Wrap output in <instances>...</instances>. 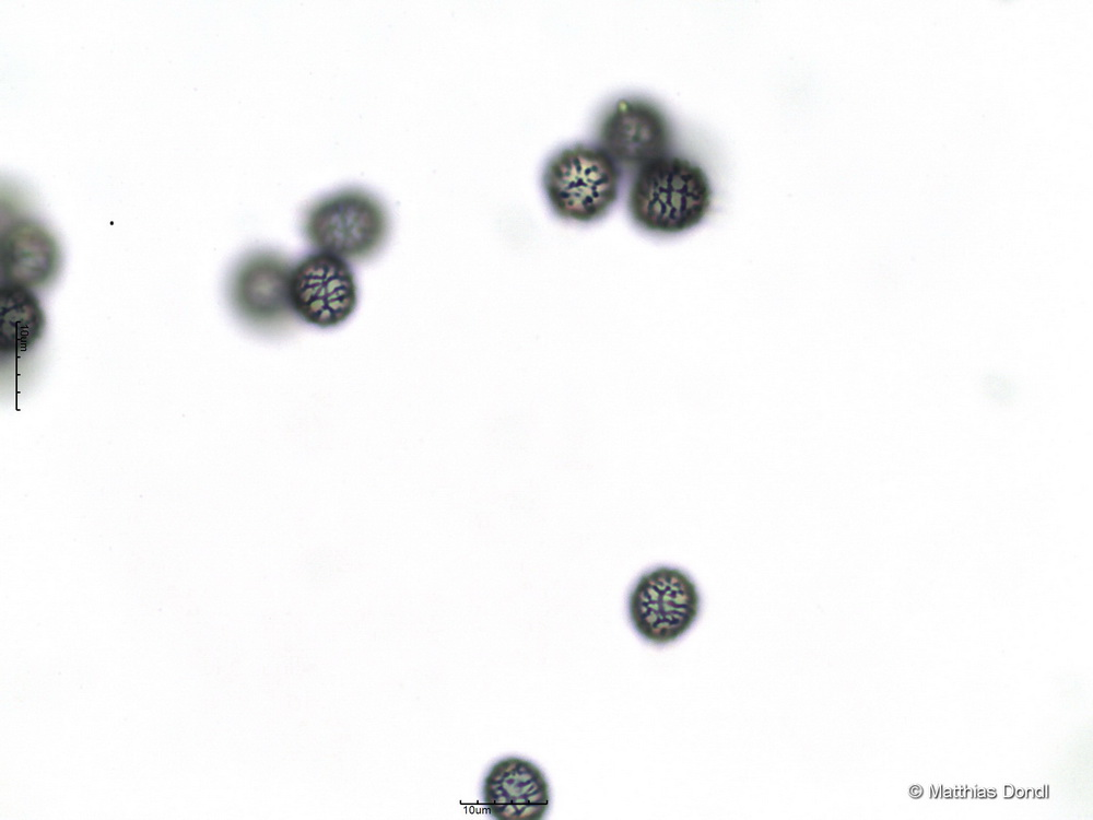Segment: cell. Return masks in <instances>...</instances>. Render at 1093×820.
<instances>
[{
    "instance_id": "1",
    "label": "cell",
    "mask_w": 1093,
    "mask_h": 820,
    "mask_svg": "<svg viewBox=\"0 0 1093 820\" xmlns=\"http://www.w3.org/2000/svg\"><path fill=\"white\" fill-rule=\"evenodd\" d=\"M713 187L706 171L695 161L666 153L635 169L626 208L642 230L660 236L690 231L708 215Z\"/></svg>"
},
{
    "instance_id": "2",
    "label": "cell",
    "mask_w": 1093,
    "mask_h": 820,
    "mask_svg": "<svg viewBox=\"0 0 1093 820\" xmlns=\"http://www.w3.org/2000/svg\"><path fill=\"white\" fill-rule=\"evenodd\" d=\"M390 229L383 200L361 186H344L313 200L304 210L302 231L314 248L354 263L374 257Z\"/></svg>"
},
{
    "instance_id": "3",
    "label": "cell",
    "mask_w": 1093,
    "mask_h": 820,
    "mask_svg": "<svg viewBox=\"0 0 1093 820\" xmlns=\"http://www.w3.org/2000/svg\"><path fill=\"white\" fill-rule=\"evenodd\" d=\"M621 181V167L598 144L561 149L542 173V189L553 213L580 224L608 214L619 199Z\"/></svg>"
},
{
    "instance_id": "4",
    "label": "cell",
    "mask_w": 1093,
    "mask_h": 820,
    "mask_svg": "<svg viewBox=\"0 0 1093 820\" xmlns=\"http://www.w3.org/2000/svg\"><path fill=\"white\" fill-rule=\"evenodd\" d=\"M293 263L272 248H255L233 265L226 281L228 305L239 321L266 336L289 331L298 321L290 295Z\"/></svg>"
},
{
    "instance_id": "5",
    "label": "cell",
    "mask_w": 1093,
    "mask_h": 820,
    "mask_svg": "<svg viewBox=\"0 0 1093 820\" xmlns=\"http://www.w3.org/2000/svg\"><path fill=\"white\" fill-rule=\"evenodd\" d=\"M701 595L691 576L679 567L659 565L644 572L627 597V614L645 641L666 645L684 635L696 621Z\"/></svg>"
},
{
    "instance_id": "6",
    "label": "cell",
    "mask_w": 1093,
    "mask_h": 820,
    "mask_svg": "<svg viewBox=\"0 0 1093 820\" xmlns=\"http://www.w3.org/2000/svg\"><path fill=\"white\" fill-rule=\"evenodd\" d=\"M290 295L298 321L318 329L343 325L359 305V285L351 263L319 250L293 263Z\"/></svg>"
},
{
    "instance_id": "7",
    "label": "cell",
    "mask_w": 1093,
    "mask_h": 820,
    "mask_svg": "<svg viewBox=\"0 0 1093 820\" xmlns=\"http://www.w3.org/2000/svg\"><path fill=\"white\" fill-rule=\"evenodd\" d=\"M598 145L620 167L635 168L668 153L673 131L667 114L639 96L615 99L597 127Z\"/></svg>"
},
{
    "instance_id": "8",
    "label": "cell",
    "mask_w": 1093,
    "mask_h": 820,
    "mask_svg": "<svg viewBox=\"0 0 1093 820\" xmlns=\"http://www.w3.org/2000/svg\"><path fill=\"white\" fill-rule=\"evenodd\" d=\"M1 283L34 292L48 288L61 266L57 238L37 218L5 213L0 237Z\"/></svg>"
},
{
    "instance_id": "9",
    "label": "cell",
    "mask_w": 1093,
    "mask_h": 820,
    "mask_svg": "<svg viewBox=\"0 0 1093 820\" xmlns=\"http://www.w3.org/2000/svg\"><path fill=\"white\" fill-rule=\"evenodd\" d=\"M482 801L497 820H540L550 804L549 784L531 761L506 757L493 763L485 774Z\"/></svg>"
},
{
    "instance_id": "10",
    "label": "cell",
    "mask_w": 1093,
    "mask_h": 820,
    "mask_svg": "<svg viewBox=\"0 0 1093 820\" xmlns=\"http://www.w3.org/2000/svg\"><path fill=\"white\" fill-rule=\"evenodd\" d=\"M46 317L36 293L1 283L0 351L2 361H19L42 340Z\"/></svg>"
},
{
    "instance_id": "11",
    "label": "cell",
    "mask_w": 1093,
    "mask_h": 820,
    "mask_svg": "<svg viewBox=\"0 0 1093 820\" xmlns=\"http://www.w3.org/2000/svg\"><path fill=\"white\" fill-rule=\"evenodd\" d=\"M922 793L924 790L919 785H914L909 789V794L914 798H919L922 795Z\"/></svg>"
},
{
    "instance_id": "12",
    "label": "cell",
    "mask_w": 1093,
    "mask_h": 820,
    "mask_svg": "<svg viewBox=\"0 0 1093 820\" xmlns=\"http://www.w3.org/2000/svg\"><path fill=\"white\" fill-rule=\"evenodd\" d=\"M1014 795V787L1012 785L1004 786V797L1010 798Z\"/></svg>"
},
{
    "instance_id": "13",
    "label": "cell",
    "mask_w": 1093,
    "mask_h": 820,
    "mask_svg": "<svg viewBox=\"0 0 1093 820\" xmlns=\"http://www.w3.org/2000/svg\"><path fill=\"white\" fill-rule=\"evenodd\" d=\"M941 795H942V796H943L944 798H952V797H953V792H952L951 789H944V790H943V793H942Z\"/></svg>"
},
{
    "instance_id": "14",
    "label": "cell",
    "mask_w": 1093,
    "mask_h": 820,
    "mask_svg": "<svg viewBox=\"0 0 1093 820\" xmlns=\"http://www.w3.org/2000/svg\"><path fill=\"white\" fill-rule=\"evenodd\" d=\"M986 797L996 798L997 797L996 790L995 789H988V790H986Z\"/></svg>"
},
{
    "instance_id": "15",
    "label": "cell",
    "mask_w": 1093,
    "mask_h": 820,
    "mask_svg": "<svg viewBox=\"0 0 1093 820\" xmlns=\"http://www.w3.org/2000/svg\"><path fill=\"white\" fill-rule=\"evenodd\" d=\"M965 797L966 798H973V797H975L974 789H967V790H965Z\"/></svg>"
},
{
    "instance_id": "16",
    "label": "cell",
    "mask_w": 1093,
    "mask_h": 820,
    "mask_svg": "<svg viewBox=\"0 0 1093 820\" xmlns=\"http://www.w3.org/2000/svg\"><path fill=\"white\" fill-rule=\"evenodd\" d=\"M975 796H977L978 798H986V790L985 789H978V792L976 793Z\"/></svg>"
},
{
    "instance_id": "17",
    "label": "cell",
    "mask_w": 1093,
    "mask_h": 820,
    "mask_svg": "<svg viewBox=\"0 0 1093 820\" xmlns=\"http://www.w3.org/2000/svg\"><path fill=\"white\" fill-rule=\"evenodd\" d=\"M1024 796H1025V790L1024 789L1021 788V789L1016 790V797L1018 798H1023Z\"/></svg>"
},
{
    "instance_id": "18",
    "label": "cell",
    "mask_w": 1093,
    "mask_h": 820,
    "mask_svg": "<svg viewBox=\"0 0 1093 820\" xmlns=\"http://www.w3.org/2000/svg\"><path fill=\"white\" fill-rule=\"evenodd\" d=\"M1025 795H1026V794H1025ZM1026 797H1027L1029 799H1032V798H1034V797H1035V790H1034V789H1029V790H1027V795H1026Z\"/></svg>"
},
{
    "instance_id": "19",
    "label": "cell",
    "mask_w": 1093,
    "mask_h": 820,
    "mask_svg": "<svg viewBox=\"0 0 1093 820\" xmlns=\"http://www.w3.org/2000/svg\"><path fill=\"white\" fill-rule=\"evenodd\" d=\"M1035 796H1036V797H1038V798H1043V797L1045 796V795H1044V789H1039V790H1037V792L1035 793Z\"/></svg>"
}]
</instances>
